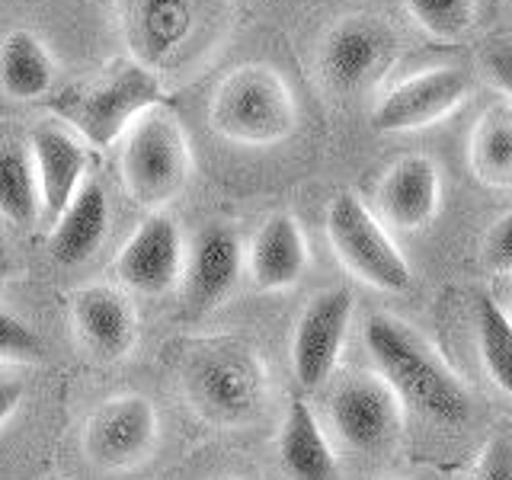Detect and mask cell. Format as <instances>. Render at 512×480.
I'll list each match as a JSON object with an SVG mask.
<instances>
[{
  "mask_svg": "<svg viewBox=\"0 0 512 480\" xmlns=\"http://www.w3.org/2000/svg\"><path fill=\"white\" fill-rule=\"evenodd\" d=\"M365 349L378 375L391 384L407 407L445 426H458L471 416V394L410 324L391 314H372L365 320Z\"/></svg>",
  "mask_w": 512,
  "mask_h": 480,
  "instance_id": "obj_1",
  "label": "cell"
},
{
  "mask_svg": "<svg viewBox=\"0 0 512 480\" xmlns=\"http://www.w3.org/2000/svg\"><path fill=\"white\" fill-rule=\"evenodd\" d=\"M234 0H122V36L154 74L189 71L231 26Z\"/></svg>",
  "mask_w": 512,
  "mask_h": 480,
  "instance_id": "obj_2",
  "label": "cell"
},
{
  "mask_svg": "<svg viewBox=\"0 0 512 480\" xmlns=\"http://www.w3.org/2000/svg\"><path fill=\"white\" fill-rule=\"evenodd\" d=\"M189 404L218 426H247L269 400V372L263 356L244 340H208L183 372Z\"/></svg>",
  "mask_w": 512,
  "mask_h": 480,
  "instance_id": "obj_3",
  "label": "cell"
},
{
  "mask_svg": "<svg viewBox=\"0 0 512 480\" xmlns=\"http://www.w3.org/2000/svg\"><path fill=\"white\" fill-rule=\"evenodd\" d=\"M208 119L221 138L269 148L295 132L298 103L279 71L266 64H244L218 84Z\"/></svg>",
  "mask_w": 512,
  "mask_h": 480,
  "instance_id": "obj_4",
  "label": "cell"
},
{
  "mask_svg": "<svg viewBox=\"0 0 512 480\" xmlns=\"http://www.w3.org/2000/svg\"><path fill=\"white\" fill-rule=\"evenodd\" d=\"M192 154L180 119L154 106L122 138V183L138 205L160 212L189 183Z\"/></svg>",
  "mask_w": 512,
  "mask_h": 480,
  "instance_id": "obj_5",
  "label": "cell"
},
{
  "mask_svg": "<svg viewBox=\"0 0 512 480\" xmlns=\"http://www.w3.org/2000/svg\"><path fill=\"white\" fill-rule=\"evenodd\" d=\"M327 237L346 269L356 272L362 282L378 288V292L400 295L413 285V272L404 253L397 250V244L381 228V221L368 212L365 202L352 192H340L330 202Z\"/></svg>",
  "mask_w": 512,
  "mask_h": 480,
  "instance_id": "obj_6",
  "label": "cell"
},
{
  "mask_svg": "<svg viewBox=\"0 0 512 480\" xmlns=\"http://www.w3.org/2000/svg\"><path fill=\"white\" fill-rule=\"evenodd\" d=\"M160 93H164L160 77L132 58L119 64L106 80H100V84H93L90 90L77 96V103L71 109V122L87 144L109 148L112 141L125 138V132L144 112L157 106Z\"/></svg>",
  "mask_w": 512,
  "mask_h": 480,
  "instance_id": "obj_7",
  "label": "cell"
},
{
  "mask_svg": "<svg viewBox=\"0 0 512 480\" xmlns=\"http://www.w3.org/2000/svg\"><path fill=\"white\" fill-rule=\"evenodd\" d=\"M397 58V36L378 16H346L320 48V77L330 93L352 96L372 87Z\"/></svg>",
  "mask_w": 512,
  "mask_h": 480,
  "instance_id": "obj_8",
  "label": "cell"
},
{
  "mask_svg": "<svg viewBox=\"0 0 512 480\" xmlns=\"http://www.w3.org/2000/svg\"><path fill=\"white\" fill-rule=\"evenodd\" d=\"M407 404L381 375H349L333 388L327 416L352 452H381L404 429Z\"/></svg>",
  "mask_w": 512,
  "mask_h": 480,
  "instance_id": "obj_9",
  "label": "cell"
},
{
  "mask_svg": "<svg viewBox=\"0 0 512 480\" xmlns=\"http://www.w3.org/2000/svg\"><path fill=\"white\" fill-rule=\"evenodd\" d=\"M160 420L148 397L119 394L96 407L84 429V452L103 471H128L157 448Z\"/></svg>",
  "mask_w": 512,
  "mask_h": 480,
  "instance_id": "obj_10",
  "label": "cell"
},
{
  "mask_svg": "<svg viewBox=\"0 0 512 480\" xmlns=\"http://www.w3.org/2000/svg\"><path fill=\"white\" fill-rule=\"evenodd\" d=\"M352 324V292L327 288L308 301L292 336V372L301 388H320L343 356Z\"/></svg>",
  "mask_w": 512,
  "mask_h": 480,
  "instance_id": "obj_11",
  "label": "cell"
},
{
  "mask_svg": "<svg viewBox=\"0 0 512 480\" xmlns=\"http://www.w3.org/2000/svg\"><path fill=\"white\" fill-rule=\"evenodd\" d=\"M468 93L471 77L458 68L423 71L384 93V100L372 112V128L388 135L416 132V128H426L455 112Z\"/></svg>",
  "mask_w": 512,
  "mask_h": 480,
  "instance_id": "obj_12",
  "label": "cell"
},
{
  "mask_svg": "<svg viewBox=\"0 0 512 480\" xmlns=\"http://www.w3.org/2000/svg\"><path fill=\"white\" fill-rule=\"evenodd\" d=\"M119 282L138 295H164L183 279L186 253L176 221L167 212H151L125 240L116 260Z\"/></svg>",
  "mask_w": 512,
  "mask_h": 480,
  "instance_id": "obj_13",
  "label": "cell"
},
{
  "mask_svg": "<svg viewBox=\"0 0 512 480\" xmlns=\"http://www.w3.org/2000/svg\"><path fill=\"white\" fill-rule=\"evenodd\" d=\"M244 269V244L231 224L215 221L202 228L186 253L183 295L192 314H205L218 308L237 285Z\"/></svg>",
  "mask_w": 512,
  "mask_h": 480,
  "instance_id": "obj_14",
  "label": "cell"
},
{
  "mask_svg": "<svg viewBox=\"0 0 512 480\" xmlns=\"http://www.w3.org/2000/svg\"><path fill=\"white\" fill-rule=\"evenodd\" d=\"M29 151L42 183V218L58 221L80 186L87 183V141L68 132L64 125L42 122L32 128Z\"/></svg>",
  "mask_w": 512,
  "mask_h": 480,
  "instance_id": "obj_15",
  "label": "cell"
},
{
  "mask_svg": "<svg viewBox=\"0 0 512 480\" xmlns=\"http://www.w3.org/2000/svg\"><path fill=\"white\" fill-rule=\"evenodd\" d=\"M74 327L90 352L106 362L125 359L138 340V317L132 301L109 285H87L71 304Z\"/></svg>",
  "mask_w": 512,
  "mask_h": 480,
  "instance_id": "obj_16",
  "label": "cell"
},
{
  "mask_svg": "<svg viewBox=\"0 0 512 480\" xmlns=\"http://www.w3.org/2000/svg\"><path fill=\"white\" fill-rule=\"evenodd\" d=\"M378 205L388 224L400 231H420L439 212V167L429 157H404L384 173Z\"/></svg>",
  "mask_w": 512,
  "mask_h": 480,
  "instance_id": "obj_17",
  "label": "cell"
},
{
  "mask_svg": "<svg viewBox=\"0 0 512 480\" xmlns=\"http://www.w3.org/2000/svg\"><path fill=\"white\" fill-rule=\"evenodd\" d=\"M311 263L301 224L295 215L276 212L253 237L250 247V279L260 292H285L292 288Z\"/></svg>",
  "mask_w": 512,
  "mask_h": 480,
  "instance_id": "obj_18",
  "label": "cell"
},
{
  "mask_svg": "<svg viewBox=\"0 0 512 480\" xmlns=\"http://www.w3.org/2000/svg\"><path fill=\"white\" fill-rule=\"evenodd\" d=\"M109 228V202L100 180H87L55 221V231L48 237V253L61 266H80L100 250Z\"/></svg>",
  "mask_w": 512,
  "mask_h": 480,
  "instance_id": "obj_19",
  "label": "cell"
},
{
  "mask_svg": "<svg viewBox=\"0 0 512 480\" xmlns=\"http://www.w3.org/2000/svg\"><path fill=\"white\" fill-rule=\"evenodd\" d=\"M279 458H282L285 474L292 480H336L340 477L327 432L317 423L314 410L304 404L301 397H295L292 404H288V413L282 420Z\"/></svg>",
  "mask_w": 512,
  "mask_h": 480,
  "instance_id": "obj_20",
  "label": "cell"
},
{
  "mask_svg": "<svg viewBox=\"0 0 512 480\" xmlns=\"http://www.w3.org/2000/svg\"><path fill=\"white\" fill-rule=\"evenodd\" d=\"M55 61L45 52V45L26 29H16L4 39L0 55V84L13 100H39L52 90Z\"/></svg>",
  "mask_w": 512,
  "mask_h": 480,
  "instance_id": "obj_21",
  "label": "cell"
},
{
  "mask_svg": "<svg viewBox=\"0 0 512 480\" xmlns=\"http://www.w3.org/2000/svg\"><path fill=\"white\" fill-rule=\"evenodd\" d=\"M471 170L487 186H512V106H493L471 132Z\"/></svg>",
  "mask_w": 512,
  "mask_h": 480,
  "instance_id": "obj_22",
  "label": "cell"
},
{
  "mask_svg": "<svg viewBox=\"0 0 512 480\" xmlns=\"http://www.w3.org/2000/svg\"><path fill=\"white\" fill-rule=\"evenodd\" d=\"M0 208L13 224H36L42 218V183L36 160L16 141H7L4 154H0Z\"/></svg>",
  "mask_w": 512,
  "mask_h": 480,
  "instance_id": "obj_23",
  "label": "cell"
},
{
  "mask_svg": "<svg viewBox=\"0 0 512 480\" xmlns=\"http://www.w3.org/2000/svg\"><path fill=\"white\" fill-rule=\"evenodd\" d=\"M477 346L496 388L512 397V317L496 298L477 301Z\"/></svg>",
  "mask_w": 512,
  "mask_h": 480,
  "instance_id": "obj_24",
  "label": "cell"
},
{
  "mask_svg": "<svg viewBox=\"0 0 512 480\" xmlns=\"http://www.w3.org/2000/svg\"><path fill=\"white\" fill-rule=\"evenodd\" d=\"M416 26L426 29L432 39H461L474 26L477 0H404Z\"/></svg>",
  "mask_w": 512,
  "mask_h": 480,
  "instance_id": "obj_25",
  "label": "cell"
},
{
  "mask_svg": "<svg viewBox=\"0 0 512 480\" xmlns=\"http://www.w3.org/2000/svg\"><path fill=\"white\" fill-rule=\"evenodd\" d=\"M0 359H4L7 368L42 359V340L36 336V330L13 311L0 314Z\"/></svg>",
  "mask_w": 512,
  "mask_h": 480,
  "instance_id": "obj_26",
  "label": "cell"
},
{
  "mask_svg": "<svg viewBox=\"0 0 512 480\" xmlns=\"http://www.w3.org/2000/svg\"><path fill=\"white\" fill-rule=\"evenodd\" d=\"M471 480H512V439H490L474 461Z\"/></svg>",
  "mask_w": 512,
  "mask_h": 480,
  "instance_id": "obj_27",
  "label": "cell"
},
{
  "mask_svg": "<svg viewBox=\"0 0 512 480\" xmlns=\"http://www.w3.org/2000/svg\"><path fill=\"white\" fill-rule=\"evenodd\" d=\"M484 260L496 276L512 279V212L493 224L484 240Z\"/></svg>",
  "mask_w": 512,
  "mask_h": 480,
  "instance_id": "obj_28",
  "label": "cell"
},
{
  "mask_svg": "<svg viewBox=\"0 0 512 480\" xmlns=\"http://www.w3.org/2000/svg\"><path fill=\"white\" fill-rule=\"evenodd\" d=\"M480 68L487 71L490 84L512 96V39H493L480 52Z\"/></svg>",
  "mask_w": 512,
  "mask_h": 480,
  "instance_id": "obj_29",
  "label": "cell"
},
{
  "mask_svg": "<svg viewBox=\"0 0 512 480\" xmlns=\"http://www.w3.org/2000/svg\"><path fill=\"white\" fill-rule=\"evenodd\" d=\"M23 400H26V384L23 381H16L13 375L0 378V423L7 426Z\"/></svg>",
  "mask_w": 512,
  "mask_h": 480,
  "instance_id": "obj_30",
  "label": "cell"
},
{
  "mask_svg": "<svg viewBox=\"0 0 512 480\" xmlns=\"http://www.w3.org/2000/svg\"><path fill=\"white\" fill-rule=\"evenodd\" d=\"M506 308V314L512 317V279H506V285H503V292H500V298H496Z\"/></svg>",
  "mask_w": 512,
  "mask_h": 480,
  "instance_id": "obj_31",
  "label": "cell"
}]
</instances>
